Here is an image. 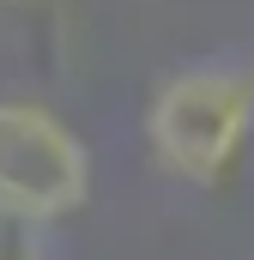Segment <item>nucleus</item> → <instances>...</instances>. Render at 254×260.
Wrapping results in <instances>:
<instances>
[{
	"mask_svg": "<svg viewBox=\"0 0 254 260\" xmlns=\"http://www.w3.org/2000/svg\"><path fill=\"white\" fill-rule=\"evenodd\" d=\"M248 133H254V85L230 67H188L164 79L145 109L151 157L188 188H218L236 170Z\"/></svg>",
	"mask_w": 254,
	"mask_h": 260,
	"instance_id": "f257e3e1",
	"label": "nucleus"
},
{
	"mask_svg": "<svg viewBox=\"0 0 254 260\" xmlns=\"http://www.w3.org/2000/svg\"><path fill=\"white\" fill-rule=\"evenodd\" d=\"M91 200L85 139L43 103H0V218L55 224Z\"/></svg>",
	"mask_w": 254,
	"mask_h": 260,
	"instance_id": "f03ea898",
	"label": "nucleus"
}]
</instances>
